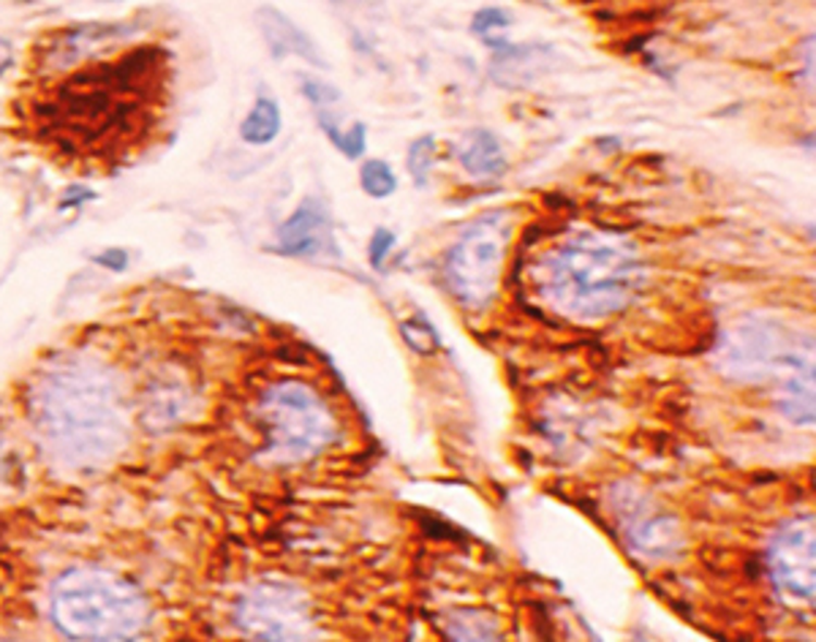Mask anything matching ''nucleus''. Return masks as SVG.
Returning a JSON list of instances; mask_svg holds the SVG:
<instances>
[{"label": "nucleus", "mask_w": 816, "mask_h": 642, "mask_svg": "<svg viewBox=\"0 0 816 642\" xmlns=\"http://www.w3.org/2000/svg\"><path fill=\"white\" fill-rule=\"evenodd\" d=\"M645 283V261L631 239L577 232L533 267L542 303L574 324H596L629 308Z\"/></svg>", "instance_id": "obj_1"}, {"label": "nucleus", "mask_w": 816, "mask_h": 642, "mask_svg": "<svg viewBox=\"0 0 816 642\" xmlns=\"http://www.w3.org/2000/svg\"><path fill=\"white\" fill-rule=\"evenodd\" d=\"M41 433L71 466H96L118 455L128 441V413L120 386L101 365H58L36 390Z\"/></svg>", "instance_id": "obj_2"}, {"label": "nucleus", "mask_w": 816, "mask_h": 642, "mask_svg": "<svg viewBox=\"0 0 816 642\" xmlns=\"http://www.w3.org/2000/svg\"><path fill=\"white\" fill-rule=\"evenodd\" d=\"M49 613L71 640H134L150 620V602L118 571L76 566L54 580Z\"/></svg>", "instance_id": "obj_3"}, {"label": "nucleus", "mask_w": 816, "mask_h": 642, "mask_svg": "<svg viewBox=\"0 0 816 642\" xmlns=\"http://www.w3.org/2000/svg\"><path fill=\"white\" fill-rule=\"evenodd\" d=\"M261 422L270 452L281 462H302L321 455L335 439V417L324 397L299 379H283L261 392Z\"/></svg>", "instance_id": "obj_4"}, {"label": "nucleus", "mask_w": 816, "mask_h": 642, "mask_svg": "<svg viewBox=\"0 0 816 642\" xmlns=\"http://www.w3.org/2000/svg\"><path fill=\"white\" fill-rule=\"evenodd\" d=\"M509 243L511 218L504 210L479 215L457 237L444 259V281L462 308L482 310L493 303L504 275Z\"/></svg>", "instance_id": "obj_5"}, {"label": "nucleus", "mask_w": 816, "mask_h": 642, "mask_svg": "<svg viewBox=\"0 0 816 642\" xmlns=\"http://www.w3.org/2000/svg\"><path fill=\"white\" fill-rule=\"evenodd\" d=\"M805 357H814V351L808 348L789 351L776 326L767 324L732 326L718 346V365L724 373L743 381L776 379V375L783 379V373Z\"/></svg>", "instance_id": "obj_6"}, {"label": "nucleus", "mask_w": 816, "mask_h": 642, "mask_svg": "<svg viewBox=\"0 0 816 642\" xmlns=\"http://www.w3.org/2000/svg\"><path fill=\"white\" fill-rule=\"evenodd\" d=\"M237 626L256 640H299L310 626L305 596L286 585L254 588L234 609Z\"/></svg>", "instance_id": "obj_7"}, {"label": "nucleus", "mask_w": 816, "mask_h": 642, "mask_svg": "<svg viewBox=\"0 0 816 642\" xmlns=\"http://www.w3.org/2000/svg\"><path fill=\"white\" fill-rule=\"evenodd\" d=\"M767 569L787 602L814 607V517H798L770 539Z\"/></svg>", "instance_id": "obj_8"}, {"label": "nucleus", "mask_w": 816, "mask_h": 642, "mask_svg": "<svg viewBox=\"0 0 816 642\" xmlns=\"http://www.w3.org/2000/svg\"><path fill=\"white\" fill-rule=\"evenodd\" d=\"M275 250L294 259H316V256L337 254L335 229L326 205L316 196H308L297 205V210L277 226Z\"/></svg>", "instance_id": "obj_9"}, {"label": "nucleus", "mask_w": 816, "mask_h": 642, "mask_svg": "<svg viewBox=\"0 0 816 642\" xmlns=\"http://www.w3.org/2000/svg\"><path fill=\"white\" fill-rule=\"evenodd\" d=\"M256 27H259L261 38L267 41V49L272 52V58H288V54H294V58H302L305 63L316 65V69H330L319 44L292 16H286L275 5H259L256 9Z\"/></svg>", "instance_id": "obj_10"}, {"label": "nucleus", "mask_w": 816, "mask_h": 642, "mask_svg": "<svg viewBox=\"0 0 816 642\" xmlns=\"http://www.w3.org/2000/svg\"><path fill=\"white\" fill-rule=\"evenodd\" d=\"M134 33V22H85V25L65 27L58 36V41L52 44V49H49V58H52V63L58 69H74L90 52H96V49L107 47L112 41H125Z\"/></svg>", "instance_id": "obj_11"}, {"label": "nucleus", "mask_w": 816, "mask_h": 642, "mask_svg": "<svg viewBox=\"0 0 816 642\" xmlns=\"http://www.w3.org/2000/svg\"><path fill=\"white\" fill-rule=\"evenodd\" d=\"M626 536H629L631 547L640 553L651 555V558H667L680 547L678 526L672 517L656 515L647 509H634L631 515L623 517Z\"/></svg>", "instance_id": "obj_12"}, {"label": "nucleus", "mask_w": 816, "mask_h": 642, "mask_svg": "<svg viewBox=\"0 0 816 642\" xmlns=\"http://www.w3.org/2000/svg\"><path fill=\"white\" fill-rule=\"evenodd\" d=\"M776 406L792 424H814V357H805L783 373Z\"/></svg>", "instance_id": "obj_13"}, {"label": "nucleus", "mask_w": 816, "mask_h": 642, "mask_svg": "<svg viewBox=\"0 0 816 642\" xmlns=\"http://www.w3.org/2000/svg\"><path fill=\"white\" fill-rule=\"evenodd\" d=\"M457 158H460L462 169H466L473 180H484V183L500 180L506 174V166H509L504 145H500L498 136L487 128L468 131Z\"/></svg>", "instance_id": "obj_14"}, {"label": "nucleus", "mask_w": 816, "mask_h": 642, "mask_svg": "<svg viewBox=\"0 0 816 642\" xmlns=\"http://www.w3.org/2000/svg\"><path fill=\"white\" fill-rule=\"evenodd\" d=\"M544 54H549L547 47H517V44H506V47L495 49L490 74L500 85L520 87L526 82L536 79V74H542V71H536V65H544L539 60Z\"/></svg>", "instance_id": "obj_15"}, {"label": "nucleus", "mask_w": 816, "mask_h": 642, "mask_svg": "<svg viewBox=\"0 0 816 642\" xmlns=\"http://www.w3.org/2000/svg\"><path fill=\"white\" fill-rule=\"evenodd\" d=\"M281 125H283L281 107H277L275 98L261 92V96L254 101V107H250V112L243 118V123H239V136H243L245 145L264 147L277 139Z\"/></svg>", "instance_id": "obj_16"}, {"label": "nucleus", "mask_w": 816, "mask_h": 642, "mask_svg": "<svg viewBox=\"0 0 816 642\" xmlns=\"http://www.w3.org/2000/svg\"><path fill=\"white\" fill-rule=\"evenodd\" d=\"M319 125L321 131H324L326 139H330L343 156L351 158V161L362 156L364 147H368V128H364V123H351L346 131H341L337 128V120L330 118L324 109H319Z\"/></svg>", "instance_id": "obj_17"}, {"label": "nucleus", "mask_w": 816, "mask_h": 642, "mask_svg": "<svg viewBox=\"0 0 816 642\" xmlns=\"http://www.w3.org/2000/svg\"><path fill=\"white\" fill-rule=\"evenodd\" d=\"M359 185L373 199H386V196H392L397 190V177L390 163L381 161V158H370L359 169Z\"/></svg>", "instance_id": "obj_18"}, {"label": "nucleus", "mask_w": 816, "mask_h": 642, "mask_svg": "<svg viewBox=\"0 0 816 642\" xmlns=\"http://www.w3.org/2000/svg\"><path fill=\"white\" fill-rule=\"evenodd\" d=\"M511 25V14L509 11L504 9H495V5H487V9H479L477 14H473V22H471V30L477 33L479 38H482L487 47L493 49H500L506 47L509 41H504L500 36H495V33L506 30V27Z\"/></svg>", "instance_id": "obj_19"}, {"label": "nucleus", "mask_w": 816, "mask_h": 642, "mask_svg": "<svg viewBox=\"0 0 816 642\" xmlns=\"http://www.w3.org/2000/svg\"><path fill=\"white\" fill-rule=\"evenodd\" d=\"M400 332L408 346L417 354H435L441 348L438 332H435V326L424 316H413V319L403 321Z\"/></svg>", "instance_id": "obj_20"}, {"label": "nucleus", "mask_w": 816, "mask_h": 642, "mask_svg": "<svg viewBox=\"0 0 816 642\" xmlns=\"http://www.w3.org/2000/svg\"><path fill=\"white\" fill-rule=\"evenodd\" d=\"M435 163V139L433 136H419V139L411 141V147H408V158H406V166L408 172H411V180L417 185H424L428 183V174H430V166Z\"/></svg>", "instance_id": "obj_21"}, {"label": "nucleus", "mask_w": 816, "mask_h": 642, "mask_svg": "<svg viewBox=\"0 0 816 642\" xmlns=\"http://www.w3.org/2000/svg\"><path fill=\"white\" fill-rule=\"evenodd\" d=\"M299 90H302V96L308 98L313 107H330V103L341 101V90H337L335 85L313 79V76H308V74L299 76Z\"/></svg>", "instance_id": "obj_22"}, {"label": "nucleus", "mask_w": 816, "mask_h": 642, "mask_svg": "<svg viewBox=\"0 0 816 642\" xmlns=\"http://www.w3.org/2000/svg\"><path fill=\"white\" fill-rule=\"evenodd\" d=\"M392 248H395V234H392L390 229H375L373 237H370V248H368L370 264H373L375 270H381Z\"/></svg>", "instance_id": "obj_23"}, {"label": "nucleus", "mask_w": 816, "mask_h": 642, "mask_svg": "<svg viewBox=\"0 0 816 642\" xmlns=\"http://www.w3.org/2000/svg\"><path fill=\"white\" fill-rule=\"evenodd\" d=\"M92 261H96L98 267H103V270H109V272H125L131 264V256L125 248H114V245H112V248H103L101 254L92 256Z\"/></svg>", "instance_id": "obj_24"}, {"label": "nucleus", "mask_w": 816, "mask_h": 642, "mask_svg": "<svg viewBox=\"0 0 816 642\" xmlns=\"http://www.w3.org/2000/svg\"><path fill=\"white\" fill-rule=\"evenodd\" d=\"M92 199H96V190H90L87 185H71L60 199V210H76V207L87 205Z\"/></svg>", "instance_id": "obj_25"}, {"label": "nucleus", "mask_w": 816, "mask_h": 642, "mask_svg": "<svg viewBox=\"0 0 816 642\" xmlns=\"http://www.w3.org/2000/svg\"><path fill=\"white\" fill-rule=\"evenodd\" d=\"M11 58H14V52H11V41L0 38V76H3L5 71H9Z\"/></svg>", "instance_id": "obj_26"}]
</instances>
